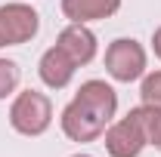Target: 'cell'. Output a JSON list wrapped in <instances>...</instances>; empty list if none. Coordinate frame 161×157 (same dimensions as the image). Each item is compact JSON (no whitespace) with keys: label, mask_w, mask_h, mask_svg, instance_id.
Instances as JSON below:
<instances>
[{"label":"cell","mask_w":161,"mask_h":157,"mask_svg":"<svg viewBox=\"0 0 161 157\" xmlns=\"http://www.w3.org/2000/svg\"><path fill=\"white\" fill-rule=\"evenodd\" d=\"M118 114V93L105 80H84L75 99L62 108V133L71 142H96Z\"/></svg>","instance_id":"obj_1"},{"label":"cell","mask_w":161,"mask_h":157,"mask_svg":"<svg viewBox=\"0 0 161 157\" xmlns=\"http://www.w3.org/2000/svg\"><path fill=\"white\" fill-rule=\"evenodd\" d=\"M146 123H149V108H130V114L121 120H112L105 126V151L108 157H140L149 145V133H146Z\"/></svg>","instance_id":"obj_2"},{"label":"cell","mask_w":161,"mask_h":157,"mask_svg":"<svg viewBox=\"0 0 161 157\" xmlns=\"http://www.w3.org/2000/svg\"><path fill=\"white\" fill-rule=\"evenodd\" d=\"M53 123V102L40 89H22L9 105V126L19 136H43Z\"/></svg>","instance_id":"obj_3"},{"label":"cell","mask_w":161,"mask_h":157,"mask_svg":"<svg viewBox=\"0 0 161 157\" xmlns=\"http://www.w3.org/2000/svg\"><path fill=\"white\" fill-rule=\"evenodd\" d=\"M149 68V56H146V46L133 37H118L108 43L105 49V71L108 77L118 80V83H133L142 80Z\"/></svg>","instance_id":"obj_4"},{"label":"cell","mask_w":161,"mask_h":157,"mask_svg":"<svg viewBox=\"0 0 161 157\" xmlns=\"http://www.w3.org/2000/svg\"><path fill=\"white\" fill-rule=\"evenodd\" d=\"M40 31V16L31 3H3L0 6V49L31 43Z\"/></svg>","instance_id":"obj_5"},{"label":"cell","mask_w":161,"mask_h":157,"mask_svg":"<svg viewBox=\"0 0 161 157\" xmlns=\"http://www.w3.org/2000/svg\"><path fill=\"white\" fill-rule=\"evenodd\" d=\"M56 46H59L62 53H65V56L80 68V65H90V62L96 59L99 40H96V34L90 31V25L68 22V25L59 31V37H56Z\"/></svg>","instance_id":"obj_6"},{"label":"cell","mask_w":161,"mask_h":157,"mask_svg":"<svg viewBox=\"0 0 161 157\" xmlns=\"http://www.w3.org/2000/svg\"><path fill=\"white\" fill-rule=\"evenodd\" d=\"M75 71H78V65L68 59L59 46H50L37 62V74L43 80V86H50V89H65L75 80Z\"/></svg>","instance_id":"obj_7"},{"label":"cell","mask_w":161,"mask_h":157,"mask_svg":"<svg viewBox=\"0 0 161 157\" xmlns=\"http://www.w3.org/2000/svg\"><path fill=\"white\" fill-rule=\"evenodd\" d=\"M124 0H62V16L68 22H80V25H90V22H102L112 19L121 9Z\"/></svg>","instance_id":"obj_8"},{"label":"cell","mask_w":161,"mask_h":157,"mask_svg":"<svg viewBox=\"0 0 161 157\" xmlns=\"http://www.w3.org/2000/svg\"><path fill=\"white\" fill-rule=\"evenodd\" d=\"M140 99L149 111H161V71H146L142 74Z\"/></svg>","instance_id":"obj_9"},{"label":"cell","mask_w":161,"mask_h":157,"mask_svg":"<svg viewBox=\"0 0 161 157\" xmlns=\"http://www.w3.org/2000/svg\"><path fill=\"white\" fill-rule=\"evenodd\" d=\"M19 65L13 59H0V102L6 96H13L16 93V86H19Z\"/></svg>","instance_id":"obj_10"},{"label":"cell","mask_w":161,"mask_h":157,"mask_svg":"<svg viewBox=\"0 0 161 157\" xmlns=\"http://www.w3.org/2000/svg\"><path fill=\"white\" fill-rule=\"evenodd\" d=\"M146 133H149V145H155V148L161 151V111H149Z\"/></svg>","instance_id":"obj_11"},{"label":"cell","mask_w":161,"mask_h":157,"mask_svg":"<svg viewBox=\"0 0 161 157\" xmlns=\"http://www.w3.org/2000/svg\"><path fill=\"white\" fill-rule=\"evenodd\" d=\"M152 53L161 59V25L155 28V34H152Z\"/></svg>","instance_id":"obj_12"},{"label":"cell","mask_w":161,"mask_h":157,"mask_svg":"<svg viewBox=\"0 0 161 157\" xmlns=\"http://www.w3.org/2000/svg\"><path fill=\"white\" fill-rule=\"evenodd\" d=\"M71 157H93V154H71Z\"/></svg>","instance_id":"obj_13"}]
</instances>
